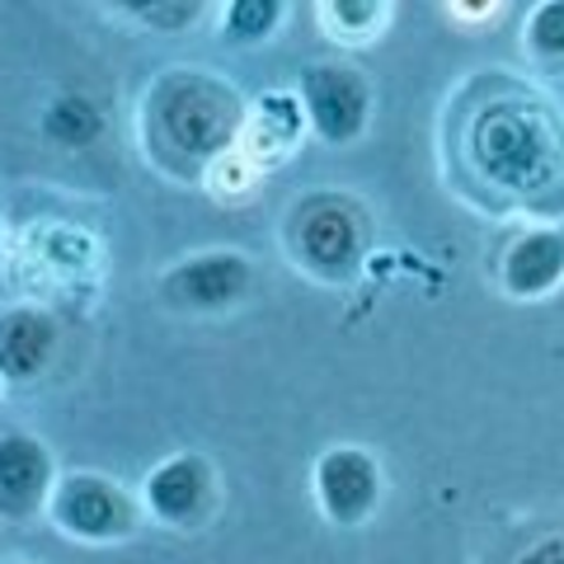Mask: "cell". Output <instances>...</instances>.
<instances>
[{"label": "cell", "instance_id": "6da1fadb", "mask_svg": "<svg viewBox=\"0 0 564 564\" xmlns=\"http://www.w3.org/2000/svg\"><path fill=\"white\" fill-rule=\"evenodd\" d=\"M147 128V151L174 174H203L245 132V104L236 85H226L207 70H165L147 90L141 109Z\"/></svg>", "mask_w": 564, "mask_h": 564}, {"label": "cell", "instance_id": "7a4b0ae2", "mask_svg": "<svg viewBox=\"0 0 564 564\" xmlns=\"http://www.w3.org/2000/svg\"><path fill=\"white\" fill-rule=\"evenodd\" d=\"M470 165L494 188L527 203H551L564 184V141L555 118L536 104H489L466 132Z\"/></svg>", "mask_w": 564, "mask_h": 564}, {"label": "cell", "instance_id": "3957f363", "mask_svg": "<svg viewBox=\"0 0 564 564\" xmlns=\"http://www.w3.org/2000/svg\"><path fill=\"white\" fill-rule=\"evenodd\" d=\"M362 217L352 212V203L334 198V193H315V198L296 203L292 212V254L306 273L321 282H339L358 269L362 259Z\"/></svg>", "mask_w": 564, "mask_h": 564}, {"label": "cell", "instance_id": "277c9868", "mask_svg": "<svg viewBox=\"0 0 564 564\" xmlns=\"http://www.w3.org/2000/svg\"><path fill=\"white\" fill-rule=\"evenodd\" d=\"M47 518L57 522V532L70 541H90V545H109L137 532L141 508L132 503V494L104 480V475L76 470V475H57V489L47 499Z\"/></svg>", "mask_w": 564, "mask_h": 564}, {"label": "cell", "instance_id": "5b68a950", "mask_svg": "<svg viewBox=\"0 0 564 564\" xmlns=\"http://www.w3.org/2000/svg\"><path fill=\"white\" fill-rule=\"evenodd\" d=\"M302 109L311 132L329 141V147H348L367 132L372 118V85L362 70H352L348 62H321L302 76Z\"/></svg>", "mask_w": 564, "mask_h": 564}, {"label": "cell", "instance_id": "8992f818", "mask_svg": "<svg viewBox=\"0 0 564 564\" xmlns=\"http://www.w3.org/2000/svg\"><path fill=\"white\" fill-rule=\"evenodd\" d=\"M315 503L334 527H358L381 503V466L362 447H329L315 462Z\"/></svg>", "mask_w": 564, "mask_h": 564}, {"label": "cell", "instance_id": "52a82bcc", "mask_svg": "<svg viewBox=\"0 0 564 564\" xmlns=\"http://www.w3.org/2000/svg\"><path fill=\"white\" fill-rule=\"evenodd\" d=\"M254 282V269L250 259L236 254V250H207V254H193L184 263H174L165 273V296L170 306L180 311H198V315H212V311H226L236 306Z\"/></svg>", "mask_w": 564, "mask_h": 564}, {"label": "cell", "instance_id": "ba28073f", "mask_svg": "<svg viewBox=\"0 0 564 564\" xmlns=\"http://www.w3.org/2000/svg\"><path fill=\"white\" fill-rule=\"evenodd\" d=\"M52 489H57V466L52 452L33 433H0V518L6 522H29L39 518Z\"/></svg>", "mask_w": 564, "mask_h": 564}, {"label": "cell", "instance_id": "9c48e42d", "mask_svg": "<svg viewBox=\"0 0 564 564\" xmlns=\"http://www.w3.org/2000/svg\"><path fill=\"white\" fill-rule=\"evenodd\" d=\"M212 499H217V480H212V466L198 452L170 456V462H161L147 475V508H151V518L165 527L207 522Z\"/></svg>", "mask_w": 564, "mask_h": 564}, {"label": "cell", "instance_id": "30bf717a", "mask_svg": "<svg viewBox=\"0 0 564 564\" xmlns=\"http://www.w3.org/2000/svg\"><path fill=\"white\" fill-rule=\"evenodd\" d=\"M499 282L518 302L551 296L564 282V231L536 226V231H522L518 240H508V250L499 259Z\"/></svg>", "mask_w": 564, "mask_h": 564}, {"label": "cell", "instance_id": "8fae6325", "mask_svg": "<svg viewBox=\"0 0 564 564\" xmlns=\"http://www.w3.org/2000/svg\"><path fill=\"white\" fill-rule=\"evenodd\" d=\"M57 358V321L39 306H10L0 311V377L24 386L47 372Z\"/></svg>", "mask_w": 564, "mask_h": 564}, {"label": "cell", "instance_id": "7c38bea8", "mask_svg": "<svg viewBox=\"0 0 564 564\" xmlns=\"http://www.w3.org/2000/svg\"><path fill=\"white\" fill-rule=\"evenodd\" d=\"M296 137H302V99L296 95H269L259 104L254 122L245 118V132H240L250 155L263 165L278 161V155H288L296 147Z\"/></svg>", "mask_w": 564, "mask_h": 564}, {"label": "cell", "instance_id": "4fadbf2b", "mask_svg": "<svg viewBox=\"0 0 564 564\" xmlns=\"http://www.w3.org/2000/svg\"><path fill=\"white\" fill-rule=\"evenodd\" d=\"M386 14H391V0H321L325 33L344 43H367L386 29Z\"/></svg>", "mask_w": 564, "mask_h": 564}, {"label": "cell", "instance_id": "5bb4252c", "mask_svg": "<svg viewBox=\"0 0 564 564\" xmlns=\"http://www.w3.org/2000/svg\"><path fill=\"white\" fill-rule=\"evenodd\" d=\"M43 132L57 141V147H90V141L99 137V109L80 95H62V99L47 104Z\"/></svg>", "mask_w": 564, "mask_h": 564}, {"label": "cell", "instance_id": "9a60e30c", "mask_svg": "<svg viewBox=\"0 0 564 564\" xmlns=\"http://www.w3.org/2000/svg\"><path fill=\"white\" fill-rule=\"evenodd\" d=\"M282 14H288V0H226V39L231 43H263L273 39Z\"/></svg>", "mask_w": 564, "mask_h": 564}, {"label": "cell", "instance_id": "2e32d148", "mask_svg": "<svg viewBox=\"0 0 564 564\" xmlns=\"http://www.w3.org/2000/svg\"><path fill=\"white\" fill-rule=\"evenodd\" d=\"M527 47L545 62L564 57V0H541L527 20Z\"/></svg>", "mask_w": 564, "mask_h": 564}, {"label": "cell", "instance_id": "e0dca14e", "mask_svg": "<svg viewBox=\"0 0 564 564\" xmlns=\"http://www.w3.org/2000/svg\"><path fill=\"white\" fill-rule=\"evenodd\" d=\"M113 6L122 10V14H132V20H155V24H170L165 14H174L180 10V0H113Z\"/></svg>", "mask_w": 564, "mask_h": 564}, {"label": "cell", "instance_id": "ac0fdd59", "mask_svg": "<svg viewBox=\"0 0 564 564\" xmlns=\"http://www.w3.org/2000/svg\"><path fill=\"white\" fill-rule=\"evenodd\" d=\"M513 564H564V536H541V541H532Z\"/></svg>", "mask_w": 564, "mask_h": 564}, {"label": "cell", "instance_id": "d6986e66", "mask_svg": "<svg viewBox=\"0 0 564 564\" xmlns=\"http://www.w3.org/2000/svg\"><path fill=\"white\" fill-rule=\"evenodd\" d=\"M0 564H29V560H0Z\"/></svg>", "mask_w": 564, "mask_h": 564}, {"label": "cell", "instance_id": "ffe728a7", "mask_svg": "<svg viewBox=\"0 0 564 564\" xmlns=\"http://www.w3.org/2000/svg\"><path fill=\"white\" fill-rule=\"evenodd\" d=\"M0 381H6V377H0Z\"/></svg>", "mask_w": 564, "mask_h": 564}]
</instances>
